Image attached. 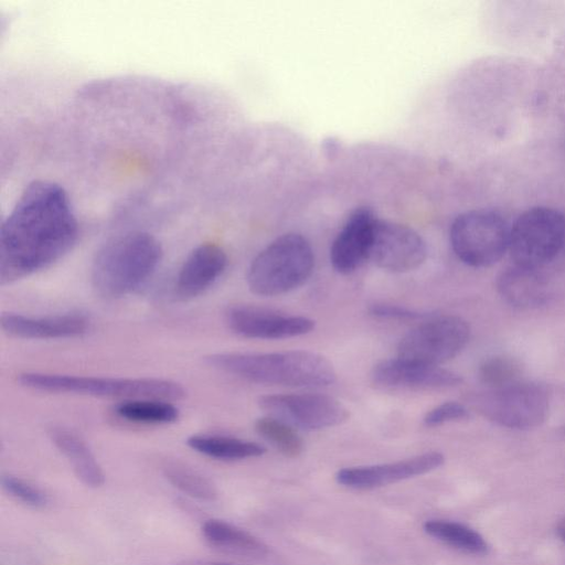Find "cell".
Returning <instances> with one entry per match:
<instances>
[{
    "instance_id": "obj_29",
    "label": "cell",
    "mask_w": 565,
    "mask_h": 565,
    "mask_svg": "<svg viewBox=\"0 0 565 565\" xmlns=\"http://www.w3.org/2000/svg\"><path fill=\"white\" fill-rule=\"evenodd\" d=\"M469 416L468 408L459 402H445L428 411L423 422L426 426L435 427L450 422L465 419Z\"/></svg>"
},
{
    "instance_id": "obj_9",
    "label": "cell",
    "mask_w": 565,
    "mask_h": 565,
    "mask_svg": "<svg viewBox=\"0 0 565 565\" xmlns=\"http://www.w3.org/2000/svg\"><path fill=\"white\" fill-rule=\"evenodd\" d=\"M473 404L489 420L513 429L540 426L548 413L546 390L539 384L523 381L488 390L477 395Z\"/></svg>"
},
{
    "instance_id": "obj_17",
    "label": "cell",
    "mask_w": 565,
    "mask_h": 565,
    "mask_svg": "<svg viewBox=\"0 0 565 565\" xmlns=\"http://www.w3.org/2000/svg\"><path fill=\"white\" fill-rule=\"evenodd\" d=\"M0 324L7 334L22 339L74 338L89 326L84 316L76 313L30 317L12 312L2 313Z\"/></svg>"
},
{
    "instance_id": "obj_26",
    "label": "cell",
    "mask_w": 565,
    "mask_h": 565,
    "mask_svg": "<svg viewBox=\"0 0 565 565\" xmlns=\"http://www.w3.org/2000/svg\"><path fill=\"white\" fill-rule=\"evenodd\" d=\"M478 375L489 390L501 388L521 381V366L512 358L493 355L482 361Z\"/></svg>"
},
{
    "instance_id": "obj_23",
    "label": "cell",
    "mask_w": 565,
    "mask_h": 565,
    "mask_svg": "<svg viewBox=\"0 0 565 565\" xmlns=\"http://www.w3.org/2000/svg\"><path fill=\"white\" fill-rule=\"evenodd\" d=\"M115 412L120 418L140 424H169L179 417V409L172 402L157 398L126 399Z\"/></svg>"
},
{
    "instance_id": "obj_20",
    "label": "cell",
    "mask_w": 565,
    "mask_h": 565,
    "mask_svg": "<svg viewBox=\"0 0 565 565\" xmlns=\"http://www.w3.org/2000/svg\"><path fill=\"white\" fill-rule=\"evenodd\" d=\"M201 532L211 546L227 553L247 557H264L269 553L268 546L258 537L223 520H206Z\"/></svg>"
},
{
    "instance_id": "obj_25",
    "label": "cell",
    "mask_w": 565,
    "mask_h": 565,
    "mask_svg": "<svg viewBox=\"0 0 565 565\" xmlns=\"http://www.w3.org/2000/svg\"><path fill=\"white\" fill-rule=\"evenodd\" d=\"M163 473L167 480L178 490L191 498L212 501L216 498L214 484L202 473L178 462L166 465Z\"/></svg>"
},
{
    "instance_id": "obj_31",
    "label": "cell",
    "mask_w": 565,
    "mask_h": 565,
    "mask_svg": "<svg viewBox=\"0 0 565 565\" xmlns=\"http://www.w3.org/2000/svg\"><path fill=\"white\" fill-rule=\"evenodd\" d=\"M204 565H235V564H231V563H225V562H203Z\"/></svg>"
},
{
    "instance_id": "obj_3",
    "label": "cell",
    "mask_w": 565,
    "mask_h": 565,
    "mask_svg": "<svg viewBox=\"0 0 565 565\" xmlns=\"http://www.w3.org/2000/svg\"><path fill=\"white\" fill-rule=\"evenodd\" d=\"M162 257L158 239L146 232H129L107 242L92 266L95 291L107 299L124 297L154 273Z\"/></svg>"
},
{
    "instance_id": "obj_18",
    "label": "cell",
    "mask_w": 565,
    "mask_h": 565,
    "mask_svg": "<svg viewBox=\"0 0 565 565\" xmlns=\"http://www.w3.org/2000/svg\"><path fill=\"white\" fill-rule=\"evenodd\" d=\"M497 288L505 302L522 309L540 307L550 297L544 276L536 268L518 265L507 268L499 275Z\"/></svg>"
},
{
    "instance_id": "obj_28",
    "label": "cell",
    "mask_w": 565,
    "mask_h": 565,
    "mask_svg": "<svg viewBox=\"0 0 565 565\" xmlns=\"http://www.w3.org/2000/svg\"><path fill=\"white\" fill-rule=\"evenodd\" d=\"M371 316L395 321H423L424 319L431 316V313L418 311L405 306L388 303V302H375L369 307Z\"/></svg>"
},
{
    "instance_id": "obj_1",
    "label": "cell",
    "mask_w": 565,
    "mask_h": 565,
    "mask_svg": "<svg viewBox=\"0 0 565 565\" xmlns=\"http://www.w3.org/2000/svg\"><path fill=\"white\" fill-rule=\"evenodd\" d=\"M78 236L67 192L57 183H29L0 230V284L42 270L66 255Z\"/></svg>"
},
{
    "instance_id": "obj_11",
    "label": "cell",
    "mask_w": 565,
    "mask_h": 565,
    "mask_svg": "<svg viewBox=\"0 0 565 565\" xmlns=\"http://www.w3.org/2000/svg\"><path fill=\"white\" fill-rule=\"evenodd\" d=\"M426 256V243L417 232L401 223L376 218L369 259L377 267L406 273L418 268Z\"/></svg>"
},
{
    "instance_id": "obj_12",
    "label": "cell",
    "mask_w": 565,
    "mask_h": 565,
    "mask_svg": "<svg viewBox=\"0 0 565 565\" xmlns=\"http://www.w3.org/2000/svg\"><path fill=\"white\" fill-rule=\"evenodd\" d=\"M225 320L233 332L250 339H289L315 329V321L308 317L285 315L248 305L228 308Z\"/></svg>"
},
{
    "instance_id": "obj_13",
    "label": "cell",
    "mask_w": 565,
    "mask_h": 565,
    "mask_svg": "<svg viewBox=\"0 0 565 565\" xmlns=\"http://www.w3.org/2000/svg\"><path fill=\"white\" fill-rule=\"evenodd\" d=\"M444 461L441 452L428 451L394 462L347 467L335 473V480L350 489H375L430 472Z\"/></svg>"
},
{
    "instance_id": "obj_24",
    "label": "cell",
    "mask_w": 565,
    "mask_h": 565,
    "mask_svg": "<svg viewBox=\"0 0 565 565\" xmlns=\"http://www.w3.org/2000/svg\"><path fill=\"white\" fill-rule=\"evenodd\" d=\"M256 433L274 448L287 457H298L303 450V441L296 428L266 415L255 422Z\"/></svg>"
},
{
    "instance_id": "obj_22",
    "label": "cell",
    "mask_w": 565,
    "mask_h": 565,
    "mask_svg": "<svg viewBox=\"0 0 565 565\" xmlns=\"http://www.w3.org/2000/svg\"><path fill=\"white\" fill-rule=\"evenodd\" d=\"M423 529L429 536L461 552L484 555L489 551V545L484 537L476 530L462 523L433 519L427 520Z\"/></svg>"
},
{
    "instance_id": "obj_2",
    "label": "cell",
    "mask_w": 565,
    "mask_h": 565,
    "mask_svg": "<svg viewBox=\"0 0 565 565\" xmlns=\"http://www.w3.org/2000/svg\"><path fill=\"white\" fill-rule=\"evenodd\" d=\"M206 363L237 377L268 385L322 387L337 374L324 356L302 350L271 353H215Z\"/></svg>"
},
{
    "instance_id": "obj_19",
    "label": "cell",
    "mask_w": 565,
    "mask_h": 565,
    "mask_svg": "<svg viewBox=\"0 0 565 565\" xmlns=\"http://www.w3.org/2000/svg\"><path fill=\"white\" fill-rule=\"evenodd\" d=\"M50 438L66 458L74 473L85 486L98 488L104 484L105 475L88 445L75 433L63 427L50 429Z\"/></svg>"
},
{
    "instance_id": "obj_30",
    "label": "cell",
    "mask_w": 565,
    "mask_h": 565,
    "mask_svg": "<svg viewBox=\"0 0 565 565\" xmlns=\"http://www.w3.org/2000/svg\"><path fill=\"white\" fill-rule=\"evenodd\" d=\"M557 535L558 537L565 542V518L561 520V522L557 525Z\"/></svg>"
},
{
    "instance_id": "obj_16",
    "label": "cell",
    "mask_w": 565,
    "mask_h": 565,
    "mask_svg": "<svg viewBox=\"0 0 565 565\" xmlns=\"http://www.w3.org/2000/svg\"><path fill=\"white\" fill-rule=\"evenodd\" d=\"M227 266L226 253L216 244L196 246L183 262L175 282V294L181 299L198 297L210 288Z\"/></svg>"
},
{
    "instance_id": "obj_6",
    "label": "cell",
    "mask_w": 565,
    "mask_h": 565,
    "mask_svg": "<svg viewBox=\"0 0 565 565\" xmlns=\"http://www.w3.org/2000/svg\"><path fill=\"white\" fill-rule=\"evenodd\" d=\"M449 237L454 253L462 263L489 267L509 250L510 226L497 212L473 210L454 220Z\"/></svg>"
},
{
    "instance_id": "obj_4",
    "label": "cell",
    "mask_w": 565,
    "mask_h": 565,
    "mask_svg": "<svg viewBox=\"0 0 565 565\" xmlns=\"http://www.w3.org/2000/svg\"><path fill=\"white\" fill-rule=\"evenodd\" d=\"M17 382L34 391L125 399L157 398L171 402L185 396L181 384L156 377H99L24 372L17 376Z\"/></svg>"
},
{
    "instance_id": "obj_21",
    "label": "cell",
    "mask_w": 565,
    "mask_h": 565,
    "mask_svg": "<svg viewBox=\"0 0 565 565\" xmlns=\"http://www.w3.org/2000/svg\"><path fill=\"white\" fill-rule=\"evenodd\" d=\"M186 444L196 452L227 461L255 458L266 452L265 447L258 443L220 435H192Z\"/></svg>"
},
{
    "instance_id": "obj_8",
    "label": "cell",
    "mask_w": 565,
    "mask_h": 565,
    "mask_svg": "<svg viewBox=\"0 0 565 565\" xmlns=\"http://www.w3.org/2000/svg\"><path fill=\"white\" fill-rule=\"evenodd\" d=\"M470 338L466 320L454 315H431L398 342L397 356L429 365H440L458 355Z\"/></svg>"
},
{
    "instance_id": "obj_14",
    "label": "cell",
    "mask_w": 565,
    "mask_h": 565,
    "mask_svg": "<svg viewBox=\"0 0 565 565\" xmlns=\"http://www.w3.org/2000/svg\"><path fill=\"white\" fill-rule=\"evenodd\" d=\"M371 380L384 390L412 391L448 388L461 383L459 374L440 365L418 363L398 356L374 365Z\"/></svg>"
},
{
    "instance_id": "obj_15",
    "label": "cell",
    "mask_w": 565,
    "mask_h": 565,
    "mask_svg": "<svg viewBox=\"0 0 565 565\" xmlns=\"http://www.w3.org/2000/svg\"><path fill=\"white\" fill-rule=\"evenodd\" d=\"M376 217L370 207L355 209L335 236L330 248V262L334 270L350 274L366 259Z\"/></svg>"
},
{
    "instance_id": "obj_27",
    "label": "cell",
    "mask_w": 565,
    "mask_h": 565,
    "mask_svg": "<svg viewBox=\"0 0 565 565\" xmlns=\"http://www.w3.org/2000/svg\"><path fill=\"white\" fill-rule=\"evenodd\" d=\"M1 484L7 493L29 507L43 508L49 502L47 494L44 491L20 478L3 476Z\"/></svg>"
},
{
    "instance_id": "obj_5",
    "label": "cell",
    "mask_w": 565,
    "mask_h": 565,
    "mask_svg": "<svg viewBox=\"0 0 565 565\" xmlns=\"http://www.w3.org/2000/svg\"><path fill=\"white\" fill-rule=\"evenodd\" d=\"M315 267L310 243L300 234L288 233L267 245L252 262L246 280L252 292L273 297L303 285Z\"/></svg>"
},
{
    "instance_id": "obj_10",
    "label": "cell",
    "mask_w": 565,
    "mask_h": 565,
    "mask_svg": "<svg viewBox=\"0 0 565 565\" xmlns=\"http://www.w3.org/2000/svg\"><path fill=\"white\" fill-rule=\"evenodd\" d=\"M258 405L267 415L305 430L338 426L349 418L341 402L319 393L269 394L259 397Z\"/></svg>"
},
{
    "instance_id": "obj_7",
    "label": "cell",
    "mask_w": 565,
    "mask_h": 565,
    "mask_svg": "<svg viewBox=\"0 0 565 565\" xmlns=\"http://www.w3.org/2000/svg\"><path fill=\"white\" fill-rule=\"evenodd\" d=\"M564 247L565 217L554 209H529L510 227L509 252L514 265L537 268L552 262Z\"/></svg>"
}]
</instances>
